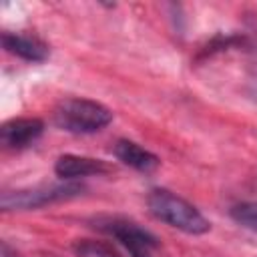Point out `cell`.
<instances>
[{"instance_id":"8992f818","label":"cell","mask_w":257,"mask_h":257,"mask_svg":"<svg viewBox=\"0 0 257 257\" xmlns=\"http://www.w3.org/2000/svg\"><path fill=\"white\" fill-rule=\"evenodd\" d=\"M108 171L110 167L104 161L84 157V155H60L54 163L56 177L66 181L78 179V177H90V175H104Z\"/></svg>"},{"instance_id":"8fae6325","label":"cell","mask_w":257,"mask_h":257,"mask_svg":"<svg viewBox=\"0 0 257 257\" xmlns=\"http://www.w3.org/2000/svg\"><path fill=\"white\" fill-rule=\"evenodd\" d=\"M2 257H16V253H14L6 243H2Z\"/></svg>"},{"instance_id":"277c9868","label":"cell","mask_w":257,"mask_h":257,"mask_svg":"<svg viewBox=\"0 0 257 257\" xmlns=\"http://www.w3.org/2000/svg\"><path fill=\"white\" fill-rule=\"evenodd\" d=\"M98 229L112 235L131 253V257H153L151 251L157 247V239L147 229L139 227L135 221L104 219V221L98 223Z\"/></svg>"},{"instance_id":"ba28073f","label":"cell","mask_w":257,"mask_h":257,"mask_svg":"<svg viewBox=\"0 0 257 257\" xmlns=\"http://www.w3.org/2000/svg\"><path fill=\"white\" fill-rule=\"evenodd\" d=\"M114 157L120 163H124L126 167L141 171V173H151L161 165V159L155 153H151L145 147H141L133 141H126V139H120L114 143Z\"/></svg>"},{"instance_id":"30bf717a","label":"cell","mask_w":257,"mask_h":257,"mask_svg":"<svg viewBox=\"0 0 257 257\" xmlns=\"http://www.w3.org/2000/svg\"><path fill=\"white\" fill-rule=\"evenodd\" d=\"M74 255L76 257H120L112 247H108L102 241H92V239H82L76 241L74 245Z\"/></svg>"},{"instance_id":"6da1fadb","label":"cell","mask_w":257,"mask_h":257,"mask_svg":"<svg viewBox=\"0 0 257 257\" xmlns=\"http://www.w3.org/2000/svg\"><path fill=\"white\" fill-rule=\"evenodd\" d=\"M151 215L187 235H203L211 229L209 219L187 199L169 189H153L147 197Z\"/></svg>"},{"instance_id":"7a4b0ae2","label":"cell","mask_w":257,"mask_h":257,"mask_svg":"<svg viewBox=\"0 0 257 257\" xmlns=\"http://www.w3.org/2000/svg\"><path fill=\"white\" fill-rule=\"evenodd\" d=\"M52 120L60 131H66L72 135H90L110 124L112 110L92 98L68 96L54 106Z\"/></svg>"},{"instance_id":"5b68a950","label":"cell","mask_w":257,"mask_h":257,"mask_svg":"<svg viewBox=\"0 0 257 257\" xmlns=\"http://www.w3.org/2000/svg\"><path fill=\"white\" fill-rule=\"evenodd\" d=\"M44 133V122L36 116H18L2 122L0 126V143L4 149L20 151L36 143Z\"/></svg>"},{"instance_id":"52a82bcc","label":"cell","mask_w":257,"mask_h":257,"mask_svg":"<svg viewBox=\"0 0 257 257\" xmlns=\"http://www.w3.org/2000/svg\"><path fill=\"white\" fill-rule=\"evenodd\" d=\"M2 46L6 52L28 60V62H44L48 58V46L36 36L18 34V32H2Z\"/></svg>"},{"instance_id":"9c48e42d","label":"cell","mask_w":257,"mask_h":257,"mask_svg":"<svg viewBox=\"0 0 257 257\" xmlns=\"http://www.w3.org/2000/svg\"><path fill=\"white\" fill-rule=\"evenodd\" d=\"M231 219L249 229V231H255L257 233V201H247V203H237L235 207H231Z\"/></svg>"},{"instance_id":"3957f363","label":"cell","mask_w":257,"mask_h":257,"mask_svg":"<svg viewBox=\"0 0 257 257\" xmlns=\"http://www.w3.org/2000/svg\"><path fill=\"white\" fill-rule=\"evenodd\" d=\"M84 187L78 183H58V185H36L30 189L20 191H6L2 193L0 205L4 211H30L40 209L52 203L70 201L82 195Z\"/></svg>"}]
</instances>
